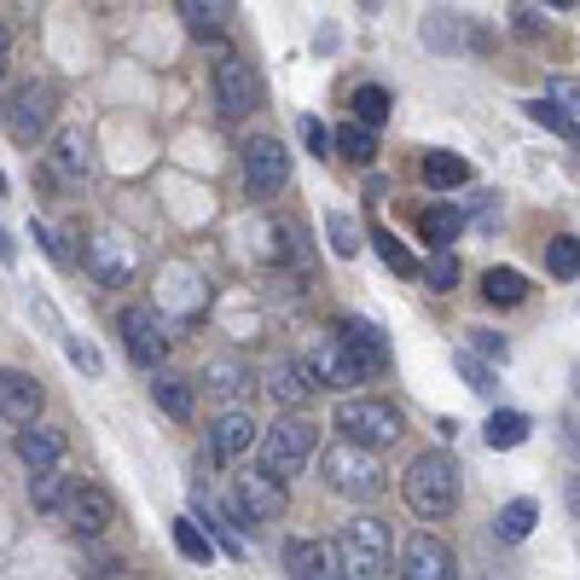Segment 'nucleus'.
Listing matches in <instances>:
<instances>
[{
    "instance_id": "obj_40",
    "label": "nucleus",
    "mask_w": 580,
    "mask_h": 580,
    "mask_svg": "<svg viewBox=\"0 0 580 580\" xmlns=\"http://www.w3.org/2000/svg\"><path fill=\"white\" fill-rule=\"evenodd\" d=\"M452 366H459V377H465V384H470L476 395H493V372H488L482 360H476V355H452Z\"/></svg>"
},
{
    "instance_id": "obj_10",
    "label": "nucleus",
    "mask_w": 580,
    "mask_h": 580,
    "mask_svg": "<svg viewBox=\"0 0 580 580\" xmlns=\"http://www.w3.org/2000/svg\"><path fill=\"white\" fill-rule=\"evenodd\" d=\"M285 488L279 482H267L262 470H250L233 482V493H226V517H233L238 528H256V522H279L285 517Z\"/></svg>"
},
{
    "instance_id": "obj_43",
    "label": "nucleus",
    "mask_w": 580,
    "mask_h": 580,
    "mask_svg": "<svg viewBox=\"0 0 580 580\" xmlns=\"http://www.w3.org/2000/svg\"><path fill=\"white\" fill-rule=\"evenodd\" d=\"M470 337H476V355H482V360H506V355H511L499 332H470Z\"/></svg>"
},
{
    "instance_id": "obj_29",
    "label": "nucleus",
    "mask_w": 580,
    "mask_h": 580,
    "mask_svg": "<svg viewBox=\"0 0 580 580\" xmlns=\"http://www.w3.org/2000/svg\"><path fill=\"white\" fill-rule=\"evenodd\" d=\"M181 23H186V35H197V41H221V30H226V7H210V0H181Z\"/></svg>"
},
{
    "instance_id": "obj_48",
    "label": "nucleus",
    "mask_w": 580,
    "mask_h": 580,
    "mask_svg": "<svg viewBox=\"0 0 580 580\" xmlns=\"http://www.w3.org/2000/svg\"><path fill=\"white\" fill-rule=\"evenodd\" d=\"M569 506L580 511V476H574V482H569Z\"/></svg>"
},
{
    "instance_id": "obj_3",
    "label": "nucleus",
    "mask_w": 580,
    "mask_h": 580,
    "mask_svg": "<svg viewBox=\"0 0 580 580\" xmlns=\"http://www.w3.org/2000/svg\"><path fill=\"white\" fill-rule=\"evenodd\" d=\"M314 447H319V430L302 413H291V418H279V424H267V436L256 441V470L267 476V482H291V476H302L308 470V459H314Z\"/></svg>"
},
{
    "instance_id": "obj_19",
    "label": "nucleus",
    "mask_w": 580,
    "mask_h": 580,
    "mask_svg": "<svg viewBox=\"0 0 580 580\" xmlns=\"http://www.w3.org/2000/svg\"><path fill=\"white\" fill-rule=\"evenodd\" d=\"M314 372H308V360H273L267 366V395L273 400H285V407L296 413V407H308V400H314Z\"/></svg>"
},
{
    "instance_id": "obj_45",
    "label": "nucleus",
    "mask_w": 580,
    "mask_h": 580,
    "mask_svg": "<svg viewBox=\"0 0 580 580\" xmlns=\"http://www.w3.org/2000/svg\"><path fill=\"white\" fill-rule=\"evenodd\" d=\"M511 23H517L522 35H540V30H546V18H540L535 7H511Z\"/></svg>"
},
{
    "instance_id": "obj_8",
    "label": "nucleus",
    "mask_w": 580,
    "mask_h": 580,
    "mask_svg": "<svg viewBox=\"0 0 580 580\" xmlns=\"http://www.w3.org/2000/svg\"><path fill=\"white\" fill-rule=\"evenodd\" d=\"M215 111L221 122H244L262 111V75L250 59H215Z\"/></svg>"
},
{
    "instance_id": "obj_26",
    "label": "nucleus",
    "mask_w": 580,
    "mask_h": 580,
    "mask_svg": "<svg viewBox=\"0 0 580 580\" xmlns=\"http://www.w3.org/2000/svg\"><path fill=\"white\" fill-rule=\"evenodd\" d=\"M482 302H493V308H522V302H528V279L517 267H488L482 273Z\"/></svg>"
},
{
    "instance_id": "obj_17",
    "label": "nucleus",
    "mask_w": 580,
    "mask_h": 580,
    "mask_svg": "<svg viewBox=\"0 0 580 580\" xmlns=\"http://www.w3.org/2000/svg\"><path fill=\"white\" fill-rule=\"evenodd\" d=\"M41 384L30 372H0V418L7 424H35V413H41Z\"/></svg>"
},
{
    "instance_id": "obj_13",
    "label": "nucleus",
    "mask_w": 580,
    "mask_h": 580,
    "mask_svg": "<svg viewBox=\"0 0 580 580\" xmlns=\"http://www.w3.org/2000/svg\"><path fill=\"white\" fill-rule=\"evenodd\" d=\"M111 522H116V499L105 488H99V482H75L70 488V528H75V535L99 540Z\"/></svg>"
},
{
    "instance_id": "obj_35",
    "label": "nucleus",
    "mask_w": 580,
    "mask_h": 580,
    "mask_svg": "<svg viewBox=\"0 0 580 580\" xmlns=\"http://www.w3.org/2000/svg\"><path fill=\"white\" fill-rule=\"evenodd\" d=\"M528 116H535V122H540L546 134H558V140H580L574 116H569L563 105H551V99H528Z\"/></svg>"
},
{
    "instance_id": "obj_44",
    "label": "nucleus",
    "mask_w": 580,
    "mask_h": 580,
    "mask_svg": "<svg viewBox=\"0 0 580 580\" xmlns=\"http://www.w3.org/2000/svg\"><path fill=\"white\" fill-rule=\"evenodd\" d=\"M70 360H75V366H82L88 377H99V348H93V343H82V337H70Z\"/></svg>"
},
{
    "instance_id": "obj_4",
    "label": "nucleus",
    "mask_w": 580,
    "mask_h": 580,
    "mask_svg": "<svg viewBox=\"0 0 580 580\" xmlns=\"http://www.w3.org/2000/svg\"><path fill=\"white\" fill-rule=\"evenodd\" d=\"M332 430H337L343 441H355V447L377 452V447L400 441L407 418H400L395 400H377V395H343V400H337V413H332Z\"/></svg>"
},
{
    "instance_id": "obj_30",
    "label": "nucleus",
    "mask_w": 580,
    "mask_h": 580,
    "mask_svg": "<svg viewBox=\"0 0 580 580\" xmlns=\"http://www.w3.org/2000/svg\"><path fill=\"white\" fill-rule=\"evenodd\" d=\"M151 400H157L169 418H192V407H197V400H192V384H186V377H174V372H157Z\"/></svg>"
},
{
    "instance_id": "obj_12",
    "label": "nucleus",
    "mask_w": 580,
    "mask_h": 580,
    "mask_svg": "<svg viewBox=\"0 0 580 580\" xmlns=\"http://www.w3.org/2000/svg\"><path fill=\"white\" fill-rule=\"evenodd\" d=\"M337 343H343V355L355 360L360 377H384L389 372V343H384L377 325H366V319H337Z\"/></svg>"
},
{
    "instance_id": "obj_36",
    "label": "nucleus",
    "mask_w": 580,
    "mask_h": 580,
    "mask_svg": "<svg viewBox=\"0 0 580 580\" xmlns=\"http://www.w3.org/2000/svg\"><path fill=\"white\" fill-rule=\"evenodd\" d=\"M325 238H332L337 256H360V221H355V215L332 210V215H325Z\"/></svg>"
},
{
    "instance_id": "obj_16",
    "label": "nucleus",
    "mask_w": 580,
    "mask_h": 580,
    "mask_svg": "<svg viewBox=\"0 0 580 580\" xmlns=\"http://www.w3.org/2000/svg\"><path fill=\"white\" fill-rule=\"evenodd\" d=\"M88 273H93L99 285H111V291L129 285V273H134V250H129V238L93 233V244H88Z\"/></svg>"
},
{
    "instance_id": "obj_14",
    "label": "nucleus",
    "mask_w": 580,
    "mask_h": 580,
    "mask_svg": "<svg viewBox=\"0 0 580 580\" xmlns=\"http://www.w3.org/2000/svg\"><path fill=\"white\" fill-rule=\"evenodd\" d=\"M256 441H262V430H256V418H250L244 407H226V413L210 424V459H221V465L244 459Z\"/></svg>"
},
{
    "instance_id": "obj_21",
    "label": "nucleus",
    "mask_w": 580,
    "mask_h": 580,
    "mask_svg": "<svg viewBox=\"0 0 580 580\" xmlns=\"http://www.w3.org/2000/svg\"><path fill=\"white\" fill-rule=\"evenodd\" d=\"M204 384H210L215 395H226V400H244L250 389H256V372H250L238 355H226V360L215 355V360L204 366Z\"/></svg>"
},
{
    "instance_id": "obj_6",
    "label": "nucleus",
    "mask_w": 580,
    "mask_h": 580,
    "mask_svg": "<svg viewBox=\"0 0 580 580\" xmlns=\"http://www.w3.org/2000/svg\"><path fill=\"white\" fill-rule=\"evenodd\" d=\"M116 332H122L129 360L145 366V372H157V366L169 360V348H174L169 319H163V308H151V302H129V308L116 314Z\"/></svg>"
},
{
    "instance_id": "obj_39",
    "label": "nucleus",
    "mask_w": 580,
    "mask_h": 580,
    "mask_svg": "<svg viewBox=\"0 0 580 580\" xmlns=\"http://www.w3.org/2000/svg\"><path fill=\"white\" fill-rule=\"evenodd\" d=\"M424 285H430V291H452V285H459V256H452V250L430 256V267H424Z\"/></svg>"
},
{
    "instance_id": "obj_42",
    "label": "nucleus",
    "mask_w": 580,
    "mask_h": 580,
    "mask_svg": "<svg viewBox=\"0 0 580 580\" xmlns=\"http://www.w3.org/2000/svg\"><path fill=\"white\" fill-rule=\"evenodd\" d=\"M546 99H551V105H563V111H580V82H569V75H551Z\"/></svg>"
},
{
    "instance_id": "obj_34",
    "label": "nucleus",
    "mask_w": 580,
    "mask_h": 580,
    "mask_svg": "<svg viewBox=\"0 0 580 580\" xmlns=\"http://www.w3.org/2000/svg\"><path fill=\"white\" fill-rule=\"evenodd\" d=\"M332 145L343 151L348 163H372V157H377V134H372V129H360V122H343V129L332 134Z\"/></svg>"
},
{
    "instance_id": "obj_2",
    "label": "nucleus",
    "mask_w": 580,
    "mask_h": 580,
    "mask_svg": "<svg viewBox=\"0 0 580 580\" xmlns=\"http://www.w3.org/2000/svg\"><path fill=\"white\" fill-rule=\"evenodd\" d=\"M337 574L343 580H389L395 574V540H389V522L355 511L337 528Z\"/></svg>"
},
{
    "instance_id": "obj_28",
    "label": "nucleus",
    "mask_w": 580,
    "mask_h": 580,
    "mask_svg": "<svg viewBox=\"0 0 580 580\" xmlns=\"http://www.w3.org/2000/svg\"><path fill=\"white\" fill-rule=\"evenodd\" d=\"M535 522H540V506H535V499H511V506H499V517H493V535L506 540V546H517V540H528V535H535Z\"/></svg>"
},
{
    "instance_id": "obj_27",
    "label": "nucleus",
    "mask_w": 580,
    "mask_h": 580,
    "mask_svg": "<svg viewBox=\"0 0 580 580\" xmlns=\"http://www.w3.org/2000/svg\"><path fill=\"white\" fill-rule=\"evenodd\" d=\"M53 174H59V181H82V174H88V134L82 129H64L53 140Z\"/></svg>"
},
{
    "instance_id": "obj_38",
    "label": "nucleus",
    "mask_w": 580,
    "mask_h": 580,
    "mask_svg": "<svg viewBox=\"0 0 580 580\" xmlns=\"http://www.w3.org/2000/svg\"><path fill=\"white\" fill-rule=\"evenodd\" d=\"M30 499H35V511H59L64 499H70V488H64V476L59 470H47V476H35L30 482Z\"/></svg>"
},
{
    "instance_id": "obj_5",
    "label": "nucleus",
    "mask_w": 580,
    "mask_h": 580,
    "mask_svg": "<svg viewBox=\"0 0 580 580\" xmlns=\"http://www.w3.org/2000/svg\"><path fill=\"white\" fill-rule=\"evenodd\" d=\"M319 476H325V488L343 493V499H372L377 488H384V465H377L366 447H355V441L325 447L319 452Z\"/></svg>"
},
{
    "instance_id": "obj_41",
    "label": "nucleus",
    "mask_w": 580,
    "mask_h": 580,
    "mask_svg": "<svg viewBox=\"0 0 580 580\" xmlns=\"http://www.w3.org/2000/svg\"><path fill=\"white\" fill-rule=\"evenodd\" d=\"M296 134H302V145H308L314 157H332V134H325V122H319V116H302V122H296Z\"/></svg>"
},
{
    "instance_id": "obj_9",
    "label": "nucleus",
    "mask_w": 580,
    "mask_h": 580,
    "mask_svg": "<svg viewBox=\"0 0 580 580\" xmlns=\"http://www.w3.org/2000/svg\"><path fill=\"white\" fill-rule=\"evenodd\" d=\"M244 186H250V197H279L291 186V151L273 134L244 140Z\"/></svg>"
},
{
    "instance_id": "obj_11",
    "label": "nucleus",
    "mask_w": 580,
    "mask_h": 580,
    "mask_svg": "<svg viewBox=\"0 0 580 580\" xmlns=\"http://www.w3.org/2000/svg\"><path fill=\"white\" fill-rule=\"evenodd\" d=\"M395 580H459V558L436 535H407V546L395 558Z\"/></svg>"
},
{
    "instance_id": "obj_32",
    "label": "nucleus",
    "mask_w": 580,
    "mask_h": 580,
    "mask_svg": "<svg viewBox=\"0 0 580 580\" xmlns=\"http://www.w3.org/2000/svg\"><path fill=\"white\" fill-rule=\"evenodd\" d=\"M546 273L551 279H580V238L574 233H558L546 244Z\"/></svg>"
},
{
    "instance_id": "obj_1",
    "label": "nucleus",
    "mask_w": 580,
    "mask_h": 580,
    "mask_svg": "<svg viewBox=\"0 0 580 580\" xmlns=\"http://www.w3.org/2000/svg\"><path fill=\"white\" fill-rule=\"evenodd\" d=\"M400 499H407L413 517H424V522L452 517V511H459V499H465L459 459H452L447 447H424L418 459L407 465V476H400Z\"/></svg>"
},
{
    "instance_id": "obj_22",
    "label": "nucleus",
    "mask_w": 580,
    "mask_h": 580,
    "mask_svg": "<svg viewBox=\"0 0 580 580\" xmlns=\"http://www.w3.org/2000/svg\"><path fill=\"white\" fill-rule=\"evenodd\" d=\"M528 430H535V418H528V413L499 407V413L482 424V441H488L493 452H511V447H522V441H528Z\"/></svg>"
},
{
    "instance_id": "obj_18",
    "label": "nucleus",
    "mask_w": 580,
    "mask_h": 580,
    "mask_svg": "<svg viewBox=\"0 0 580 580\" xmlns=\"http://www.w3.org/2000/svg\"><path fill=\"white\" fill-rule=\"evenodd\" d=\"M308 372H314V384H319V389H355V384H366V377L355 372V360L343 355V343H337V337L314 343V355H308Z\"/></svg>"
},
{
    "instance_id": "obj_7",
    "label": "nucleus",
    "mask_w": 580,
    "mask_h": 580,
    "mask_svg": "<svg viewBox=\"0 0 580 580\" xmlns=\"http://www.w3.org/2000/svg\"><path fill=\"white\" fill-rule=\"evenodd\" d=\"M53 111H59V99L47 82H23L7 93V105H0V116H7V134L18 145H41L47 129H53Z\"/></svg>"
},
{
    "instance_id": "obj_31",
    "label": "nucleus",
    "mask_w": 580,
    "mask_h": 580,
    "mask_svg": "<svg viewBox=\"0 0 580 580\" xmlns=\"http://www.w3.org/2000/svg\"><path fill=\"white\" fill-rule=\"evenodd\" d=\"M389 105H395L389 88H377V82L355 88V122H360V129H384V122H389Z\"/></svg>"
},
{
    "instance_id": "obj_46",
    "label": "nucleus",
    "mask_w": 580,
    "mask_h": 580,
    "mask_svg": "<svg viewBox=\"0 0 580 580\" xmlns=\"http://www.w3.org/2000/svg\"><path fill=\"white\" fill-rule=\"evenodd\" d=\"M7 64H12V35H7V23H0V75H7Z\"/></svg>"
},
{
    "instance_id": "obj_33",
    "label": "nucleus",
    "mask_w": 580,
    "mask_h": 580,
    "mask_svg": "<svg viewBox=\"0 0 580 580\" xmlns=\"http://www.w3.org/2000/svg\"><path fill=\"white\" fill-rule=\"evenodd\" d=\"M169 535H174V546H181L192 563H210V558H215V540H210L192 517H174V522H169Z\"/></svg>"
},
{
    "instance_id": "obj_25",
    "label": "nucleus",
    "mask_w": 580,
    "mask_h": 580,
    "mask_svg": "<svg viewBox=\"0 0 580 580\" xmlns=\"http://www.w3.org/2000/svg\"><path fill=\"white\" fill-rule=\"evenodd\" d=\"M418 174H424V186H430V192H452V186H465V181H470V163H465V157H452V151H424Z\"/></svg>"
},
{
    "instance_id": "obj_20",
    "label": "nucleus",
    "mask_w": 580,
    "mask_h": 580,
    "mask_svg": "<svg viewBox=\"0 0 580 580\" xmlns=\"http://www.w3.org/2000/svg\"><path fill=\"white\" fill-rule=\"evenodd\" d=\"M18 459L30 465L35 476H47V470H59V459H64V436L59 430H18Z\"/></svg>"
},
{
    "instance_id": "obj_47",
    "label": "nucleus",
    "mask_w": 580,
    "mask_h": 580,
    "mask_svg": "<svg viewBox=\"0 0 580 580\" xmlns=\"http://www.w3.org/2000/svg\"><path fill=\"white\" fill-rule=\"evenodd\" d=\"M0 262H12V238H7V226H0Z\"/></svg>"
},
{
    "instance_id": "obj_15",
    "label": "nucleus",
    "mask_w": 580,
    "mask_h": 580,
    "mask_svg": "<svg viewBox=\"0 0 580 580\" xmlns=\"http://www.w3.org/2000/svg\"><path fill=\"white\" fill-rule=\"evenodd\" d=\"M285 574H291V580H343V574H337V546H325V540H314V535L285 540Z\"/></svg>"
},
{
    "instance_id": "obj_24",
    "label": "nucleus",
    "mask_w": 580,
    "mask_h": 580,
    "mask_svg": "<svg viewBox=\"0 0 580 580\" xmlns=\"http://www.w3.org/2000/svg\"><path fill=\"white\" fill-rule=\"evenodd\" d=\"M418 233H424V244H430L436 256H441V250H452V238L465 233V215L452 210V204H430V210L418 215Z\"/></svg>"
},
{
    "instance_id": "obj_23",
    "label": "nucleus",
    "mask_w": 580,
    "mask_h": 580,
    "mask_svg": "<svg viewBox=\"0 0 580 580\" xmlns=\"http://www.w3.org/2000/svg\"><path fill=\"white\" fill-rule=\"evenodd\" d=\"M366 244L377 250V262H384V267L395 273V279H418V273H424V267H418V256H413V250L400 244L395 233H389V226H372V233H366Z\"/></svg>"
},
{
    "instance_id": "obj_37",
    "label": "nucleus",
    "mask_w": 580,
    "mask_h": 580,
    "mask_svg": "<svg viewBox=\"0 0 580 580\" xmlns=\"http://www.w3.org/2000/svg\"><path fill=\"white\" fill-rule=\"evenodd\" d=\"M262 256L267 262H296V226L291 221H267V233H262Z\"/></svg>"
}]
</instances>
